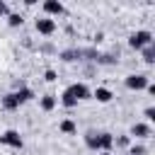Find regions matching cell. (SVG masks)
I'll return each mask as SVG.
<instances>
[{
  "label": "cell",
  "instance_id": "obj_1",
  "mask_svg": "<svg viewBox=\"0 0 155 155\" xmlns=\"http://www.w3.org/2000/svg\"><path fill=\"white\" fill-rule=\"evenodd\" d=\"M150 44H153V34H150L148 29H138V31H133V34L128 36V46L136 48V51H140V48H145V46H150Z\"/></svg>",
  "mask_w": 155,
  "mask_h": 155
},
{
  "label": "cell",
  "instance_id": "obj_2",
  "mask_svg": "<svg viewBox=\"0 0 155 155\" xmlns=\"http://www.w3.org/2000/svg\"><path fill=\"white\" fill-rule=\"evenodd\" d=\"M34 27H36V31L44 34V36H51V34L56 31V22H53L51 17H36Z\"/></svg>",
  "mask_w": 155,
  "mask_h": 155
},
{
  "label": "cell",
  "instance_id": "obj_3",
  "mask_svg": "<svg viewBox=\"0 0 155 155\" xmlns=\"http://www.w3.org/2000/svg\"><path fill=\"white\" fill-rule=\"evenodd\" d=\"M148 82H150V80H148L143 73H133V75L126 78V87H128V90H145Z\"/></svg>",
  "mask_w": 155,
  "mask_h": 155
},
{
  "label": "cell",
  "instance_id": "obj_4",
  "mask_svg": "<svg viewBox=\"0 0 155 155\" xmlns=\"http://www.w3.org/2000/svg\"><path fill=\"white\" fill-rule=\"evenodd\" d=\"M0 143H2V145H10V148H22V145H24L22 136H19L17 131H12V128H10V131H5V133L0 136Z\"/></svg>",
  "mask_w": 155,
  "mask_h": 155
},
{
  "label": "cell",
  "instance_id": "obj_5",
  "mask_svg": "<svg viewBox=\"0 0 155 155\" xmlns=\"http://www.w3.org/2000/svg\"><path fill=\"white\" fill-rule=\"evenodd\" d=\"M68 90H70V94H73L78 102H80V99H90V94H92V92L87 90V85H85V82H75V85H70Z\"/></svg>",
  "mask_w": 155,
  "mask_h": 155
},
{
  "label": "cell",
  "instance_id": "obj_6",
  "mask_svg": "<svg viewBox=\"0 0 155 155\" xmlns=\"http://www.w3.org/2000/svg\"><path fill=\"white\" fill-rule=\"evenodd\" d=\"M63 10H65V7H63V2H58V0H46V2H44L46 17H48V15H56V17H58V15H63Z\"/></svg>",
  "mask_w": 155,
  "mask_h": 155
},
{
  "label": "cell",
  "instance_id": "obj_7",
  "mask_svg": "<svg viewBox=\"0 0 155 155\" xmlns=\"http://www.w3.org/2000/svg\"><path fill=\"white\" fill-rule=\"evenodd\" d=\"M131 136H136V138H148V136H150V126H148V124H133V126H131Z\"/></svg>",
  "mask_w": 155,
  "mask_h": 155
},
{
  "label": "cell",
  "instance_id": "obj_8",
  "mask_svg": "<svg viewBox=\"0 0 155 155\" xmlns=\"http://www.w3.org/2000/svg\"><path fill=\"white\" fill-rule=\"evenodd\" d=\"M2 107H5L7 111H12V109H17V107H19V99H17V92H10V94H5V97H2Z\"/></svg>",
  "mask_w": 155,
  "mask_h": 155
},
{
  "label": "cell",
  "instance_id": "obj_9",
  "mask_svg": "<svg viewBox=\"0 0 155 155\" xmlns=\"http://www.w3.org/2000/svg\"><path fill=\"white\" fill-rule=\"evenodd\" d=\"M92 97H94L97 102H102V104H107V102H111V92H109L107 87H97V90L92 92Z\"/></svg>",
  "mask_w": 155,
  "mask_h": 155
},
{
  "label": "cell",
  "instance_id": "obj_10",
  "mask_svg": "<svg viewBox=\"0 0 155 155\" xmlns=\"http://www.w3.org/2000/svg\"><path fill=\"white\" fill-rule=\"evenodd\" d=\"M111 145H114V136L111 133H99V150L102 153H109Z\"/></svg>",
  "mask_w": 155,
  "mask_h": 155
},
{
  "label": "cell",
  "instance_id": "obj_11",
  "mask_svg": "<svg viewBox=\"0 0 155 155\" xmlns=\"http://www.w3.org/2000/svg\"><path fill=\"white\" fill-rule=\"evenodd\" d=\"M39 107H41L44 111H51V109L56 107V97H53V94H44V97L39 99Z\"/></svg>",
  "mask_w": 155,
  "mask_h": 155
},
{
  "label": "cell",
  "instance_id": "obj_12",
  "mask_svg": "<svg viewBox=\"0 0 155 155\" xmlns=\"http://www.w3.org/2000/svg\"><path fill=\"white\" fill-rule=\"evenodd\" d=\"M85 143H87V148H90V150H99V133L90 131V133L85 136Z\"/></svg>",
  "mask_w": 155,
  "mask_h": 155
},
{
  "label": "cell",
  "instance_id": "obj_13",
  "mask_svg": "<svg viewBox=\"0 0 155 155\" xmlns=\"http://www.w3.org/2000/svg\"><path fill=\"white\" fill-rule=\"evenodd\" d=\"M61 104H63V107H68V109H73V107L78 104V99L70 94V90H65V92L61 94Z\"/></svg>",
  "mask_w": 155,
  "mask_h": 155
},
{
  "label": "cell",
  "instance_id": "obj_14",
  "mask_svg": "<svg viewBox=\"0 0 155 155\" xmlns=\"http://www.w3.org/2000/svg\"><path fill=\"white\" fill-rule=\"evenodd\" d=\"M143 51V61L145 63H155V46L150 44V46H145V48H140Z\"/></svg>",
  "mask_w": 155,
  "mask_h": 155
},
{
  "label": "cell",
  "instance_id": "obj_15",
  "mask_svg": "<svg viewBox=\"0 0 155 155\" xmlns=\"http://www.w3.org/2000/svg\"><path fill=\"white\" fill-rule=\"evenodd\" d=\"M34 97V92L29 90V87H22V90H17V99H19V104H24V102H29Z\"/></svg>",
  "mask_w": 155,
  "mask_h": 155
},
{
  "label": "cell",
  "instance_id": "obj_16",
  "mask_svg": "<svg viewBox=\"0 0 155 155\" xmlns=\"http://www.w3.org/2000/svg\"><path fill=\"white\" fill-rule=\"evenodd\" d=\"M61 131L70 136V133H75V131H78V126H75V121H70V119H63V121H61Z\"/></svg>",
  "mask_w": 155,
  "mask_h": 155
},
{
  "label": "cell",
  "instance_id": "obj_17",
  "mask_svg": "<svg viewBox=\"0 0 155 155\" xmlns=\"http://www.w3.org/2000/svg\"><path fill=\"white\" fill-rule=\"evenodd\" d=\"M22 22H24V19H22L19 12H10V15H7V24H10V27H19Z\"/></svg>",
  "mask_w": 155,
  "mask_h": 155
},
{
  "label": "cell",
  "instance_id": "obj_18",
  "mask_svg": "<svg viewBox=\"0 0 155 155\" xmlns=\"http://www.w3.org/2000/svg\"><path fill=\"white\" fill-rule=\"evenodd\" d=\"M61 58L70 63V61H75V58H80V51H63V53H61Z\"/></svg>",
  "mask_w": 155,
  "mask_h": 155
},
{
  "label": "cell",
  "instance_id": "obj_19",
  "mask_svg": "<svg viewBox=\"0 0 155 155\" xmlns=\"http://www.w3.org/2000/svg\"><path fill=\"white\" fill-rule=\"evenodd\" d=\"M148 150H145V145H131L128 148V155H145Z\"/></svg>",
  "mask_w": 155,
  "mask_h": 155
},
{
  "label": "cell",
  "instance_id": "obj_20",
  "mask_svg": "<svg viewBox=\"0 0 155 155\" xmlns=\"http://www.w3.org/2000/svg\"><path fill=\"white\" fill-rule=\"evenodd\" d=\"M114 143L121 148H128V136H119V138H114Z\"/></svg>",
  "mask_w": 155,
  "mask_h": 155
},
{
  "label": "cell",
  "instance_id": "obj_21",
  "mask_svg": "<svg viewBox=\"0 0 155 155\" xmlns=\"http://www.w3.org/2000/svg\"><path fill=\"white\" fill-rule=\"evenodd\" d=\"M56 78H58V75H56V70H46V73H44V80H46V82H53Z\"/></svg>",
  "mask_w": 155,
  "mask_h": 155
},
{
  "label": "cell",
  "instance_id": "obj_22",
  "mask_svg": "<svg viewBox=\"0 0 155 155\" xmlns=\"http://www.w3.org/2000/svg\"><path fill=\"white\" fill-rule=\"evenodd\" d=\"M145 119H148V121H155V109H153V107L145 109Z\"/></svg>",
  "mask_w": 155,
  "mask_h": 155
},
{
  "label": "cell",
  "instance_id": "obj_23",
  "mask_svg": "<svg viewBox=\"0 0 155 155\" xmlns=\"http://www.w3.org/2000/svg\"><path fill=\"white\" fill-rule=\"evenodd\" d=\"M0 15H10V7H7V2H2V0H0Z\"/></svg>",
  "mask_w": 155,
  "mask_h": 155
},
{
  "label": "cell",
  "instance_id": "obj_24",
  "mask_svg": "<svg viewBox=\"0 0 155 155\" xmlns=\"http://www.w3.org/2000/svg\"><path fill=\"white\" fill-rule=\"evenodd\" d=\"M99 155H111V153H99Z\"/></svg>",
  "mask_w": 155,
  "mask_h": 155
}]
</instances>
